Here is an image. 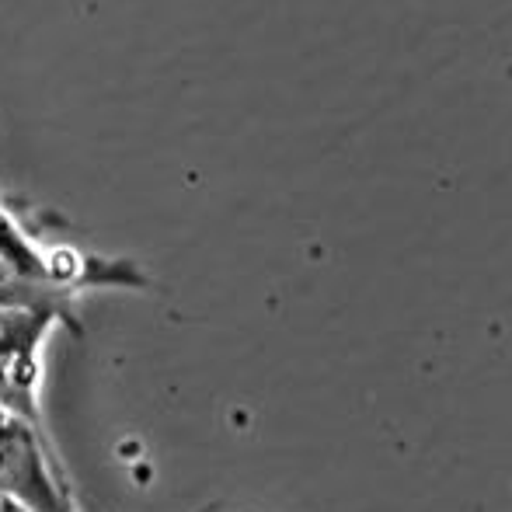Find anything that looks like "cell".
I'll list each match as a JSON object with an SVG mask.
<instances>
[{
    "instance_id": "3957f363",
    "label": "cell",
    "mask_w": 512,
    "mask_h": 512,
    "mask_svg": "<svg viewBox=\"0 0 512 512\" xmlns=\"http://www.w3.org/2000/svg\"><path fill=\"white\" fill-rule=\"evenodd\" d=\"M60 321L39 310L0 307V411L46 432L39 408L42 342Z\"/></svg>"
},
{
    "instance_id": "6da1fadb",
    "label": "cell",
    "mask_w": 512,
    "mask_h": 512,
    "mask_svg": "<svg viewBox=\"0 0 512 512\" xmlns=\"http://www.w3.org/2000/svg\"><path fill=\"white\" fill-rule=\"evenodd\" d=\"M98 286L147 290L150 279L129 258L84 255L67 244L42 248V230L35 223L28 227V213L0 203V307L39 310L84 335L77 297Z\"/></svg>"
},
{
    "instance_id": "277c9868",
    "label": "cell",
    "mask_w": 512,
    "mask_h": 512,
    "mask_svg": "<svg viewBox=\"0 0 512 512\" xmlns=\"http://www.w3.org/2000/svg\"><path fill=\"white\" fill-rule=\"evenodd\" d=\"M0 512H32L28 506H21V502L7 499V495H0Z\"/></svg>"
},
{
    "instance_id": "7a4b0ae2",
    "label": "cell",
    "mask_w": 512,
    "mask_h": 512,
    "mask_svg": "<svg viewBox=\"0 0 512 512\" xmlns=\"http://www.w3.org/2000/svg\"><path fill=\"white\" fill-rule=\"evenodd\" d=\"M0 495L32 512H81L46 432L0 411Z\"/></svg>"
}]
</instances>
